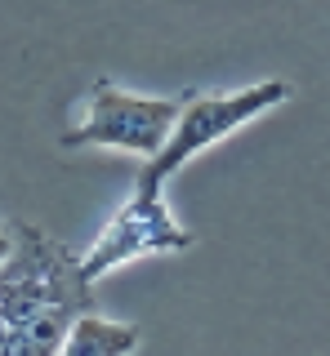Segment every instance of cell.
Segmentation results:
<instances>
[{"label": "cell", "instance_id": "1", "mask_svg": "<svg viewBox=\"0 0 330 356\" xmlns=\"http://www.w3.org/2000/svg\"><path fill=\"white\" fill-rule=\"evenodd\" d=\"M14 254L0 263V356H54L81 312H90L94 285H85L81 259L49 232L9 222Z\"/></svg>", "mask_w": 330, "mask_h": 356}, {"label": "cell", "instance_id": "2", "mask_svg": "<svg viewBox=\"0 0 330 356\" xmlns=\"http://www.w3.org/2000/svg\"><path fill=\"white\" fill-rule=\"evenodd\" d=\"M285 98H290V85L285 81H259V85L237 89V94H196V98H188V103L179 107V120H174L165 147L152 156V161H143V174H139L134 187H143V192H165V183H170L192 156H201L205 147H214L219 138H228V134H237L241 125L259 120L263 111H272L277 103H285Z\"/></svg>", "mask_w": 330, "mask_h": 356}, {"label": "cell", "instance_id": "3", "mask_svg": "<svg viewBox=\"0 0 330 356\" xmlns=\"http://www.w3.org/2000/svg\"><path fill=\"white\" fill-rule=\"evenodd\" d=\"M174 98H152V94H129L112 81H98L81 103V120L63 129V147H112L152 161L165 138H170L174 120H179Z\"/></svg>", "mask_w": 330, "mask_h": 356}, {"label": "cell", "instance_id": "4", "mask_svg": "<svg viewBox=\"0 0 330 356\" xmlns=\"http://www.w3.org/2000/svg\"><path fill=\"white\" fill-rule=\"evenodd\" d=\"M192 245V232L165 205V192H143L134 187L129 200L112 214V222L103 227L90 250L81 254V276L85 285H98L103 276L120 272L125 263L148 259V254H179Z\"/></svg>", "mask_w": 330, "mask_h": 356}, {"label": "cell", "instance_id": "5", "mask_svg": "<svg viewBox=\"0 0 330 356\" xmlns=\"http://www.w3.org/2000/svg\"><path fill=\"white\" fill-rule=\"evenodd\" d=\"M139 339H143L139 325H120V321H107L98 312H81L54 356H129L139 348Z\"/></svg>", "mask_w": 330, "mask_h": 356}, {"label": "cell", "instance_id": "6", "mask_svg": "<svg viewBox=\"0 0 330 356\" xmlns=\"http://www.w3.org/2000/svg\"><path fill=\"white\" fill-rule=\"evenodd\" d=\"M14 254V232H9V222H0V263Z\"/></svg>", "mask_w": 330, "mask_h": 356}]
</instances>
